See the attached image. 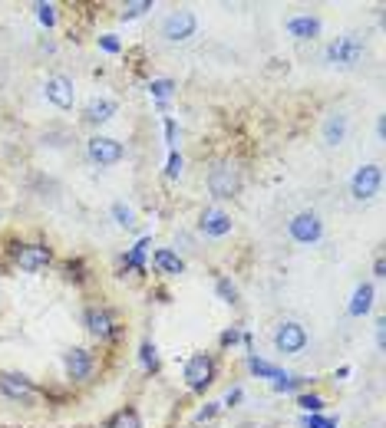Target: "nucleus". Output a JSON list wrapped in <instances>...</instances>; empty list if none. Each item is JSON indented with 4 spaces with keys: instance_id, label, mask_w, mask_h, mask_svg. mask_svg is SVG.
I'll return each mask as SVG.
<instances>
[{
    "instance_id": "35",
    "label": "nucleus",
    "mask_w": 386,
    "mask_h": 428,
    "mask_svg": "<svg viewBox=\"0 0 386 428\" xmlns=\"http://www.w3.org/2000/svg\"><path fill=\"white\" fill-rule=\"evenodd\" d=\"M222 342H225V346H232V342H238V330H228V333L222 336Z\"/></svg>"
},
{
    "instance_id": "4",
    "label": "nucleus",
    "mask_w": 386,
    "mask_h": 428,
    "mask_svg": "<svg viewBox=\"0 0 386 428\" xmlns=\"http://www.w3.org/2000/svg\"><path fill=\"white\" fill-rule=\"evenodd\" d=\"M195 27H198V20H195L192 10H175V13L165 17L162 37L169 40V43H182V40L195 37Z\"/></svg>"
},
{
    "instance_id": "24",
    "label": "nucleus",
    "mask_w": 386,
    "mask_h": 428,
    "mask_svg": "<svg viewBox=\"0 0 386 428\" xmlns=\"http://www.w3.org/2000/svg\"><path fill=\"white\" fill-rule=\"evenodd\" d=\"M113 428H142V425H139V415H135L132 409H126L113 419Z\"/></svg>"
},
{
    "instance_id": "14",
    "label": "nucleus",
    "mask_w": 386,
    "mask_h": 428,
    "mask_svg": "<svg viewBox=\"0 0 386 428\" xmlns=\"http://www.w3.org/2000/svg\"><path fill=\"white\" fill-rule=\"evenodd\" d=\"M63 366H67L69 379H86L89 372H93V356L76 346V349H69L67 356H63Z\"/></svg>"
},
{
    "instance_id": "29",
    "label": "nucleus",
    "mask_w": 386,
    "mask_h": 428,
    "mask_svg": "<svg viewBox=\"0 0 386 428\" xmlns=\"http://www.w3.org/2000/svg\"><path fill=\"white\" fill-rule=\"evenodd\" d=\"M300 382H304V379H297V376H294V379H290V376H280V379H274V389H278V392H290V389H297Z\"/></svg>"
},
{
    "instance_id": "25",
    "label": "nucleus",
    "mask_w": 386,
    "mask_h": 428,
    "mask_svg": "<svg viewBox=\"0 0 386 428\" xmlns=\"http://www.w3.org/2000/svg\"><path fill=\"white\" fill-rule=\"evenodd\" d=\"M139 356H142V366H145V369H159V352H155L152 342H142Z\"/></svg>"
},
{
    "instance_id": "15",
    "label": "nucleus",
    "mask_w": 386,
    "mask_h": 428,
    "mask_svg": "<svg viewBox=\"0 0 386 428\" xmlns=\"http://www.w3.org/2000/svg\"><path fill=\"white\" fill-rule=\"evenodd\" d=\"M152 264H155V270H159V274H169V277H175V274H182V270H185V260L175 254V250H169V248L155 250Z\"/></svg>"
},
{
    "instance_id": "17",
    "label": "nucleus",
    "mask_w": 386,
    "mask_h": 428,
    "mask_svg": "<svg viewBox=\"0 0 386 428\" xmlns=\"http://www.w3.org/2000/svg\"><path fill=\"white\" fill-rule=\"evenodd\" d=\"M344 135H347V115L334 112L327 122H324V139H327V145H340Z\"/></svg>"
},
{
    "instance_id": "10",
    "label": "nucleus",
    "mask_w": 386,
    "mask_h": 428,
    "mask_svg": "<svg viewBox=\"0 0 386 428\" xmlns=\"http://www.w3.org/2000/svg\"><path fill=\"white\" fill-rule=\"evenodd\" d=\"M350 191H353V198H373L380 191V168L377 165H363V168L353 175V181H350Z\"/></svg>"
},
{
    "instance_id": "34",
    "label": "nucleus",
    "mask_w": 386,
    "mask_h": 428,
    "mask_svg": "<svg viewBox=\"0 0 386 428\" xmlns=\"http://www.w3.org/2000/svg\"><path fill=\"white\" fill-rule=\"evenodd\" d=\"M99 43H103V50H109V53H116L119 50V40H113V37H103Z\"/></svg>"
},
{
    "instance_id": "16",
    "label": "nucleus",
    "mask_w": 386,
    "mask_h": 428,
    "mask_svg": "<svg viewBox=\"0 0 386 428\" xmlns=\"http://www.w3.org/2000/svg\"><path fill=\"white\" fill-rule=\"evenodd\" d=\"M288 30L297 40H310V37H317V33H320V20L317 17H290Z\"/></svg>"
},
{
    "instance_id": "19",
    "label": "nucleus",
    "mask_w": 386,
    "mask_h": 428,
    "mask_svg": "<svg viewBox=\"0 0 386 428\" xmlns=\"http://www.w3.org/2000/svg\"><path fill=\"white\" fill-rule=\"evenodd\" d=\"M370 306H373V287H370V284H360L357 294H353V303H350V313H353V316H363Z\"/></svg>"
},
{
    "instance_id": "36",
    "label": "nucleus",
    "mask_w": 386,
    "mask_h": 428,
    "mask_svg": "<svg viewBox=\"0 0 386 428\" xmlns=\"http://www.w3.org/2000/svg\"><path fill=\"white\" fill-rule=\"evenodd\" d=\"M238 399H242V392H238V389H232V392H228V399H225V402L232 405V402H238Z\"/></svg>"
},
{
    "instance_id": "9",
    "label": "nucleus",
    "mask_w": 386,
    "mask_h": 428,
    "mask_svg": "<svg viewBox=\"0 0 386 428\" xmlns=\"http://www.w3.org/2000/svg\"><path fill=\"white\" fill-rule=\"evenodd\" d=\"M50 260H53V250H50L47 244H20L17 248V267L20 270H27V274L43 270Z\"/></svg>"
},
{
    "instance_id": "30",
    "label": "nucleus",
    "mask_w": 386,
    "mask_h": 428,
    "mask_svg": "<svg viewBox=\"0 0 386 428\" xmlns=\"http://www.w3.org/2000/svg\"><path fill=\"white\" fill-rule=\"evenodd\" d=\"M165 175H169V178H178V175H182V155H178V152H172V158H169V168H165Z\"/></svg>"
},
{
    "instance_id": "3",
    "label": "nucleus",
    "mask_w": 386,
    "mask_h": 428,
    "mask_svg": "<svg viewBox=\"0 0 386 428\" xmlns=\"http://www.w3.org/2000/svg\"><path fill=\"white\" fill-rule=\"evenodd\" d=\"M212 379H215V359L208 352H198V356H192V359L185 362V382H188V389L202 392L205 386H212Z\"/></svg>"
},
{
    "instance_id": "23",
    "label": "nucleus",
    "mask_w": 386,
    "mask_h": 428,
    "mask_svg": "<svg viewBox=\"0 0 386 428\" xmlns=\"http://www.w3.org/2000/svg\"><path fill=\"white\" fill-rule=\"evenodd\" d=\"M172 89H175L172 79H155V83H149V93H152L155 99H169V96H172Z\"/></svg>"
},
{
    "instance_id": "26",
    "label": "nucleus",
    "mask_w": 386,
    "mask_h": 428,
    "mask_svg": "<svg viewBox=\"0 0 386 428\" xmlns=\"http://www.w3.org/2000/svg\"><path fill=\"white\" fill-rule=\"evenodd\" d=\"M53 4H40L37 7V17H40V23H43V27H53V23H57V13H53Z\"/></svg>"
},
{
    "instance_id": "27",
    "label": "nucleus",
    "mask_w": 386,
    "mask_h": 428,
    "mask_svg": "<svg viewBox=\"0 0 386 428\" xmlns=\"http://www.w3.org/2000/svg\"><path fill=\"white\" fill-rule=\"evenodd\" d=\"M297 405L304 412H320V409H324V399H320V395H300Z\"/></svg>"
},
{
    "instance_id": "11",
    "label": "nucleus",
    "mask_w": 386,
    "mask_h": 428,
    "mask_svg": "<svg viewBox=\"0 0 386 428\" xmlns=\"http://www.w3.org/2000/svg\"><path fill=\"white\" fill-rule=\"evenodd\" d=\"M86 330L99 340H109V336L116 333V316L109 313L106 306H89L86 310Z\"/></svg>"
},
{
    "instance_id": "7",
    "label": "nucleus",
    "mask_w": 386,
    "mask_h": 428,
    "mask_svg": "<svg viewBox=\"0 0 386 428\" xmlns=\"http://www.w3.org/2000/svg\"><path fill=\"white\" fill-rule=\"evenodd\" d=\"M0 392H4L10 402H30L37 395L33 382H30L23 372H0Z\"/></svg>"
},
{
    "instance_id": "22",
    "label": "nucleus",
    "mask_w": 386,
    "mask_h": 428,
    "mask_svg": "<svg viewBox=\"0 0 386 428\" xmlns=\"http://www.w3.org/2000/svg\"><path fill=\"white\" fill-rule=\"evenodd\" d=\"M145 248H149V238H142L139 244H135L132 250H129V257H126V267H132V270H139L142 267V254H145Z\"/></svg>"
},
{
    "instance_id": "2",
    "label": "nucleus",
    "mask_w": 386,
    "mask_h": 428,
    "mask_svg": "<svg viewBox=\"0 0 386 428\" xmlns=\"http://www.w3.org/2000/svg\"><path fill=\"white\" fill-rule=\"evenodd\" d=\"M288 231L297 244H314V241H320V234H324V221H320V214H314V211H300V214L290 218Z\"/></svg>"
},
{
    "instance_id": "18",
    "label": "nucleus",
    "mask_w": 386,
    "mask_h": 428,
    "mask_svg": "<svg viewBox=\"0 0 386 428\" xmlns=\"http://www.w3.org/2000/svg\"><path fill=\"white\" fill-rule=\"evenodd\" d=\"M113 115H116V103H113V99H93V103L86 105L89 122H106V119H113Z\"/></svg>"
},
{
    "instance_id": "28",
    "label": "nucleus",
    "mask_w": 386,
    "mask_h": 428,
    "mask_svg": "<svg viewBox=\"0 0 386 428\" xmlns=\"http://www.w3.org/2000/svg\"><path fill=\"white\" fill-rule=\"evenodd\" d=\"M113 214H116V221L123 224V228H132V208H126V204H113Z\"/></svg>"
},
{
    "instance_id": "33",
    "label": "nucleus",
    "mask_w": 386,
    "mask_h": 428,
    "mask_svg": "<svg viewBox=\"0 0 386 428\" xmlns=\"http://www.w3.org/2000/svg\"><path fill=\"white\" fill-rule=\"evenodd\" d=\"M165 135H169V145H175V139H178V129H175V122H172V119L165 122Z\"/></svg>"
},
{
    "instance_id": "13",
    "label": "nucleus",
    "mask_w": 386,
    "mask_h": 428,
    "mask_svg": "<svg viewBox=\"0 0 386 428\" xmlns=\"http://www.w3.org/2000/svg\"><path fill=\"white\" fill-rule=\"evenodd\" d=\"M202 231L208 238H225L232 231V214H225L222 208H205L202 211Z\"/></svg>"
},
{
    "instance_id": "8",
    "label": "nucleus",
    "mask_w": 386,
    "mask_h": 428,
    "mask_svg": "<svg viewBox=\"0 0 386 428\" xmlns=\"http://www.w3.org/2000/svg\"><path fill=\"white\" fill-rule=\"evenodd\" d=\"M360 57H363V43L357 37H340L337 43L327 47V59L330 63H340V66H357Z\"/></svg>"
},
{
    "instance_id": "1",
    "label": "nucleus",
    "mask_w": 386,
    "mask_h": 428,
    "mask_svg": "<svg viewBox=\"0 0 386 428\" xmlns=\"http://www.w3.org/2000/svg\"><path fill=\"white\" fill-rule=\"evenodd\" d=\"M208 188H212L215 198H234L238 188H242V178H238V168L232 162H218L208 175Z\"/></svg>"
},
{
    "instance_id": "20",
    "label": "nucleus",
    "mask_w": 386,
    "mask_h": 428,
    "mask_svg": "<svg viewBox=\"0 0 386 428\" xmlns=\"http://www.w3.org/2000/svg\"><path fill=\"white\" fill-rule=\"evenodd\" d=\"M248 366H251L254 376H264V379H280V369H278V366H271V362L258 359V356H251V359H248Z\"/></svg>"
},
{
    "instance_id": "31",
    "label": "nucleus",
    "mask_w": 386,
    "mask_h": 428,
    "mask_svg": "<svg viewBox=\"0 0 386 428\" xmlns=\"http://www.w3.org/2000/svg\"><path fill=\"white\" fill-rule=\"evenodd\" d=\"M218 294H222L225 300H228V303H234V300H238V290H234V287L228 284V280H218Z\"/></svg>"
},
{
    "instance_id": "21",
    "label": "nucleus",
    "mask_w": 386,
    "mask_h": 428,
    "mask_svg": "<svg viewBox=\"0 0 386 428\" xmlns=\"http://www.w3.org/2000/svg\"><path fill=\"white\" fill-rule=\"evenodd\" d=\"M145 10H152V4H149V0H132V4H126V7H123V13H119V17L132 20V17H142Z\"/></svg>"
},
{
    "instance_id": "5",
    "label": "nucleus",
    "mask_w": 386,
    "mask_h": 428,
    "mask_svg": "<svg viewBox=\"0 0 386 428\" xmlns=\"http://www.w3.org/2000/svg\"><path fill=\"white\" fill-rule=\"evenodd\" d=\"M86 152H89V158H93L96 165H116V162H123L126 149H123V142H116V139L96 135V139H89V142H86Z\"/></svg>"
},
{
    "instance_id": "12",
    "label": "nucleus",
    "mask_w": 386,
    "mask_h": 428,
    "mask_svg": "<svg viewBox=\"0 0 386 428\" xmlns=\"http://www.w3.org/2000/svg\"><path fill=\"white\" fill-rule=\"evenodd\" d=\"M47 99L57 105V109H69V105H73V99H76L73 79H67V76H50V79H47Z\"/></svg>"
},
{
    "instance_id": "32",
    "label": "nucleus",
    "mask_w": 386,
    "mask_h": 428,
    "mask_svg": "<svg viewBox=\"0 0 386 428\" xmlns=\"http://www.w3.org/2000/svg\"><path fill=\"white\" fill-rule=\"evenodd\" d=\"M307 428H337L330 419H320V415H307V422H304Z\"/></svg>"
},
{
    "instance_id": "6",
    "label": "nucleus",
    "mask_w": 386,
    "mask_h": 428,
    "mask_svg": "<svg viewBox=\"0 0 386 428\" xmlns=\"http://www.w3.org/2000/svg\"><path fill=\"white\" fill-rule=\"evenodd\" d=\"M274 346H278V352L294 356V352H300L304 346H307V330H304L300 323H294V320H288V323L278 326V333H274Z\"/></svg>"
}]
</instances>
